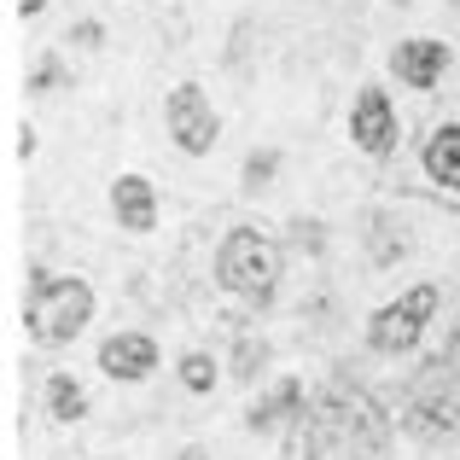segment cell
I'll return each mask as SVG.
<instances>
[{"label":"cell","mask_w":460,"mask_h":460,"mask_svg":"<svg viewBox=\"0 0 460 460\" xmlns=\"http://www.w3.org/2000/svg\"><path fill=\"white\" fill-rule=\"evenodd\" d=\"M216 274H222L227 292H239L245 304H269L274 286H280V245L257 227H234L222 239V257H216Z\"/></svg>","instance_id":"cell-4"},{"label":"cell","mask_w":460,"mask_h":460,"mask_svg":"<svg viewBox=\"0 0 460 460\" xmlns=\"http://www.w3.org/2000/svg\"><path fill=\"white\" fill-rule=\"evenodd\" d=\"M41 6H47V0H18V12H23V18H35Z\"/></svg>","instance_id":"cell-19"},{"label":"cell","mask_w":460,"mask_h":460,"mask_svg":"<svg viewBox=\"0 0 460 460\" xmlns=\"http://www.w3.org/2000/svg\"><path fill=\"white\" fill-rule=\"evenodd\" d=\"M269 175H274V152H251V164H245V192H262V187H269Z\"/></svg>","instance_id":"cell-15"},{"label":"cell","mask_w":460,"mask_h":460,"mask_svg":"<svg viewBox=\"0 0 460 460\" xmlns=\"http://www.w3.org/2000/svg\"><path fill=\"white\" fill-rule=\"evenodd\" d=\"M70 35H76L82 47H100V35H105V30H100V23H82V30H70Z\"/></svg>","instance_id":"cell-18"},{"label":"cell","mask_w":460,"mask_h":460,"mask_svg":"<svg viewBox=\"0 0 460 460\" xmlns=\"http://www.w3.org/2000/svg\"><path fill=\"white\" fill-rule=\"evenodd\" d=\"M349 135H356L361 152L385 157L396 146V117H391V100H385L379 88H361L356 93V111H349Z\"/></svg>","instance_id":"cell-7"},{"label":"cell","mask_w":460,"mask_h":460,"mask_svg":"<svg viewBox=\"0 0 460 460\" xmlns=\"http://www.w3.org/2000/svg\"><path fill=\"white\" fill-rule=\"evenodd\" d=\"M438 314V286H414V292L402 297V304L379 309L367 326V344L379 349V356H402L408 344H414L420 332H426V321Z\"/></svg>","instance_id":"cell-5"},{"label":"cell","mask_w":460,"mask_h":460,"mask_svg":"<svg viewBox=\"0 0 460 460\" xmlns=\"http://www.w3.org/2000/svg\"><path fill=\"white\" fill-rule=\"evenodd\" d=\"M426 175L438 181V187H460V123L431 135V146H426Z\"/></svg>","instance_id":"cell-12"},{"label":"cell","mask_w":460,"mask_h":460,"mask_svg":"<svg viewBox=\"0 0 460 460\" xmlns=\"http://www.w3.org/2000/svg\"><path fill=\"white\" fill-rule=\"evenodd\" d=\"M286 414H304V385H297V379H280L269 396H257V408L245 414V426L251 431H269L274 420H286Z\"/></svg>","instance_id":"cell-11"},{"label":"cell","mask_w":460,"mask_h":460,"mask_svg":"<svg viewBox=\"0 0 460 460\" xmlns=\"http://www.w3.org/2000/svg\"><path fill=\"white\" fill-rule=\"evenodd\" d=\"M402 426L426 443H460V338L414 379Z\"/></svg>","instance_id":"cell-2"},{"label":"cell","mask_w":460,"mask_h":460,"mask_svg":"<svg viewBox=\"0 0 460 460\" xmlns=\"http://www.w3.org/2000/svg\"><path fill=\"white\" fill-rule=\"evenodd\" d=\"M257 361H269V349L262 344H239V356H234V379H257Z\"/></svg>","instance_id":"cell-16"},{"label":"cell","mask_w":460,"mask_h":460,"mask_svg":"<svg viewBox=\"0 0 460 460\" xmlns=\"http://www.w3.org/2000/svg\"><path fill=\"white\" fill-rule=\"evenodd\" d=\"M47 408H53L58 426H76V420L88 414V396H82V385L70 379V373H53V379H47Z\"/></svg>","instance_id":"cell-13"},{"label":"cell","mask_w":460,"mask_h":460,"mask_svg":"<svg viewBox=\"0 0 460 460\" xmlns=\"http://www.w3.org/2000/svg\"><path fill=\"white\" fill-rule=\"evenodd\" d=\"M443 65H449V47L443 41H402L391 53V70L408 82V88H431V82L443 76Z\"/></svg>","instance_id":"cell-10"},{"label":"cell","mask_w":460,"mask_h":460,"mask_svg":"<svg viewBox=\"0 0 460 460\" xmlns=\"http://www.w3.org/2000/svg\"><path fill=\"white\" fill-rule=\"evenodd\" d=\"M181 460H210V455H204V449H181Z\"/></svg>","instance_id":"cell-20"},{"label":"cell","mask_w":460,"mask_h":460,"mask_svg":"<svg viewBox=\"0 0 460 460\" xmlns=\"http://www.w3.org/2000/svg\"><path fill=\"white\" fill-rule=\"evenodd\" d=\"M402 6H408V0H402Z\"/></svg>","instance_id":"cell-21"},{"label":"cell","mask_w":460,"mask_h":460,"mask_svg":"<svg viewBox=\"0 0 460 460\" xmlns=\"http://www.w3.org/2000/svg\"><path fill=\"white\" fill-rule=\"evenodd\" d=\"M111 210L128 234H152L157 227V199H152V181L146 175H123L111 187Z\"/></svg>","instance_id":"cell-9"},{"label":"cell","mask_w":460,"mask_h":460,"mask_svg":"<svg viewBox=\"0 0 460 460\" xmlns=\"http://www.w3.org/2000/svg\"><path fill=\"white\" fill-rule=\"evenodd\" d=\"M169 140L192 157H204L216 146V111H210L199 82H181V88L169 93Z\"/></svg>","instance_id":"cell-6"},{"label":"cell","mask_w":460,"mask_h":460,"mask_svg":"<svg viewBox=\"0 0 460 460\" xmlns=\"http://www.w3.org/2000/svg\"><path fill=\"white\" fill-rule=\"evenodd\" d=\"M30 280L35 286H30V304H23V326H30V338H35V344H47V349L70 344V338L88 326V314H93L88 280H70V274H41V269H35Z\"/></svg>","instance_id":"cell-3"},{"label":"cell","mask_w":460,"mask_h":460,"mask_svg":"<svg viewBox=\"0 0 460 460\" xmlns=\"http://www.w3.org/2000/svg\"><path fill=\"white\" fill-rule=\"evenodd\" d=\"M53 82H58V65H41V70H35V76H30V93H41V88H53Z\"/></svg>","instance_id":"cell-17"},{"label":"cell","mask_w":460,"mask_h":460,"mask_svg":"<svg viewBox=\"0 0 460 460\" xmlns=\"http://www.w3.org/2000/svg\"><path fill=\"white\" fill-rule=\"evenodd\" d=\"M100 367L111 373V379H146V373L157 367V344L140 332H117L100 344Z\"/></svg>","instance_id":"cell-8"},{"label":"cell","mask_w":460,"mask_h":460,"mask_svg":"<svg viewBox=\"0 0 460 460\" xmlns=\"http://www.w3.org/2000/svg\"><path fill=\"white\" fill-rule=\"evenodd\" d=\"M181 385H187V391H210L216 385V361L210 356H187L181 361Z\"/></svg>","instance_id":"cell-14"},{"label":"cell","mask_w":460,"mask_h":460,"mask_svg":"<svg viewBox=\"0 0 460 460\" xmlns=\"http://www.w3.org/2000/svg\"><path fill=\"white\" fill-rule=\"evenodd\" d=\"M286 460H391V420L379 414L367 391L356 385H326L297 414Z\"/></svg>","instance_id":"cell-1"}]
</instances>
